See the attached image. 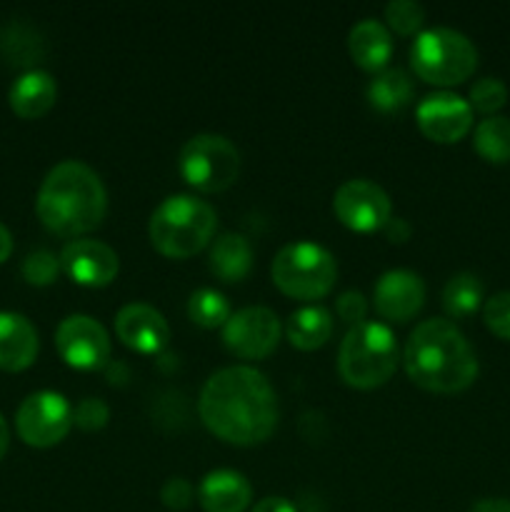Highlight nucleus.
Here are the masks:
<instances>
[{
    "mask_svg": "<svg viewBox=\"0 0 510 512\" xmlns=\"http://www.w3.org/2000/svg\"><path fill=\"white\" fill-rule=\"evenodd\" d=\"M410 65L423 80L435 85H455L470 78L478 65L473 40L448 25L423 30L410 45Z\"/></svg>",
    "mask_w": 510,
    "mask_h": 512,
    "instance_id": "nucleus-6",
    "label": "nucleus"
},
{
    "mask_svg": "<svg viewBox=\"0 0 510 512\" xmlns=\"http://www.w3.org/2000/svg\"><path fill=\"white\" fill-rule=\"evenodd\" d=\"M198 410L203 423L228 443H263L278 425V395L260 370L230 365L205 380Z\"/></svg>",
    "mask_w": 510,
    "mask_h": 512,
    "instance_id": "nucleus-1",
    "label": "nucleus"
},
{
    "mask_svg": "<svg viewBox=\"0 0 510 512\" xmlns=\"http://www.w3.org/2000/svg\"><path fill=\"white\" fill-rule=\"evenodd\" d=\"M333 210L348 228L368 233L390 220V198L373 180L353 178L335 190Z\"/></svg>",
    "mask_w": 510,
    "mask_h": 512,
    "instance_id": "nucleus-12",
    "label": "nucleus"
},
{
    "mask_svg": "<svg viewBox=\"0 0 510 512\" xmlns=\"http://www.w3.org/2000/svg\"><path fill=\"white\" fill-rule=\"evenodd\" d=\"M483 318L490 333H495L503 340H510V290L495 293L485 300Z\"/></svg>",
    "mask_w": 510,
    "mask_h": 512,
    "instance_id": "nucleus-29",
    "label": "nucleus"
},
{
    "mask_svg": "<svg viewBox=\"0 0 510 512\" xmlns=\"http://www.w3.org/2000/svg\"><path fill=\"white\" fill-rule=\"evenodd\" d=\"M55 345L65 363L80 370L100 368L110 358L108 330L98 320L83 313L60 320L58 330H55Z\"/></svg>",
    "mask_w": 510,
    "mask_h": 512,
    "instance_id": "nucleus-10",
    "label": "nucleus"
},
{
    "mask_svg": "<svg viewBox=\"0 0 510 512\" xmlns=\"http://www.w3.org/2000/svg\"><path fill=\"white\" fill-rule=\"evenodd\" d=\"M505 100H508V88H505L503 80L488 75V78H480L478 83H473L468 103L470 108L480 110V113H495V110L503 108Z\"/></svg>",
    "mask_w": 510,
    "mask_h": 512,
    "instance_id": "nucleus-27",
    "label": "nucleus"
},
{
    "mask_svg": "<svg viewBox=\"0 0 510 512\" xmlns=\"http://www.w3.org/2000/svg\"><path fill=\"white\" fill-rule=\"evenodd\" d=\"M415 118H418L420 130L430 140L455 143L473 125V108L463 95L440 90V93H430L420 100L415 108Z\"/></svg>",
    "mask_w": 510,
    "mask_h": 512,
    "instance_id": "nucleus-13",
    "label": "nucleus"
},
{
    "mask_svg": "<svg viewBox=\"0 0 510 512\" xmlns=\"http://www.w3.org/2000/svg\"><path fill=\"white\" fill-rule=\"evenodd\" d=\"M253 498L248 478L238 470H210L198 488V500L205 512H243Z\"/></svg>",
    "mask_w": 510,
    "mask_h": 512,
    "instance_id": "nucleus-17",
    "label": "nucleus"
},
{
    "mask_svg": "<svg viewBox=\"0 0 510 512\" xmlns=\"http://www.w3.org/2000/svg\"><path fill=\"white\" fill-rule=\"evenodd\" d=\"M385 18H388L390 28L398 33H413L425 18V8L418 0H390L385 5Z\"/></svg>",
    "mask_w": 510,
    "mask_h": 512,
    "instance_id": "nucleus-28",
    "label": "nucleus"
},
{
    "mask_svg": "<svg viewBox=\"0 0 510 512\" xmlns=\"http://www.w3.org/2000/svg\"><path fill=\"white\" fill-rule=\"evenodd\" d=\"M470 512H510V500H503V498L480 500V503L473 505V510Z\"/></svg>",
    "mask_w": 510,
    "mask_h": 512,
    "instance_id": "nucleus-36",
    "label": "nucleus"
},
{
    "mask_svg": "<svg viewBox=\"0 0 510 512\" xmlns=\"http://www.w3.org/2000/svg\"><path fill=\"white\" fill-rule=\"evenodd\" d=\"M405 370L410 380L433 393H458L478 375V358L460 328L445 318L415 325L405 343Z\"/></svg>",
    "mask_w": 510,
    "mask_h": 512,
    "instance_id": "nucleus-2",
    "label": "nucleus"
},
{
    "mask_svg": "<svg viewBox=\"0 0 510 512\" xmlns=\"http://www.w3.org/2000/svg\"><path fill=\"white\" fill-rule=\"evenodd\" d=\"M383 230L388 233V238L393 240V243H403V240H408L410 235V225L405 223L403 218H390L388 223L383 225Z\"/></svg>",
    "mask_w": 510,
    "mask_h": 512,
    "instance_id": "nucleus-35",
    "label": "nucleus"
},
{
    "mask_svg": "<svg viewBox=\"0 0 510 512\" xmlns=\"http://www.w3.org/2000/svg\"><path fill=\"white\" fill-rule=\"evenodd\" d=\"M240 153L225 135H193L180 150V173L198 190H223L238 178Z\"/></svg>",
    "mask_w": 510,
    "mask_h": 512,
    "instance_id": "nucleus-8",
    "label": "nucleus"
},
{
    "mask_svg": "<svg viewBox=\"0 0 510 512\" xmlns=\"http://www.w3.org/2000/svg\"><path fill=\"white\" fill-rule=\"evenodd\" d=\"M218 225L213 205L195 195H168L150 215L148 233L168 258H190L210 243Z\"/></svg>",
    "mask_w": 510,
    "mask_h": 512,
    "instance_id": "nucleus-4",
    "label": "nucleus"
},
{
    "mask_svg": "<svg viewBox=\"0 0 510 512\" xmlns=\"http://www.w3.org/2000/svg\"><path fill=\"white\" fill-rule=\"evenodd\" d=\"M483 303V283L473 273H458L445 283L443 308L453 318H468Z\"/></svg>",
    "mask_w": 510,
    "mask_h": 512,
    "instance_id": "nucleus-25",
    "label": "nucleus"
},
{
    "mask_svg": "<svg viewBox=\"0 0 510 512\" xmlns=\"http://www.w3.org/2000/svg\"><path fill=\"white\" fill-rule=\"evenodd\" d=\"M58 268L60 258H55V255L45 248L33 250V253L23 260V275L28 278V283L33 285L53 283L55 275H58Z\"/></svg>",
    "mask_w": 510,
    "mask_h": 512,
    "instance_id": "nucleus-30",
    "label": "nucleus"
},
{
    "mask_svg": "<svg viewBox=\"0 0 510 512\" xmlns=\"http://www.w3.org/2000/svg\"><path fill=\"white\" fill-rule=\"evenodd\" d=\"M253 265V245L243 233H223L210 248V270L225 283L243 280Z\"/></svg>",
    "mask_w": 510,
    "mask_h": 512,
    "instance_id": "nucleus-21",
    "label": "nucleus"
},
{
    "mask_svg": "<svg viewBox=\"0 0 510 512\" xmlns=\"http://www.w3.org/2000/svg\"><path fill=\"white\" fill-rule=\"evenodd\" d=\"M193 495L195 490L193 485H190V480L180 478V475L168 478L163 483V488H160V500H163L170 510H185L193 503Z\"/></svg>",
    "mask_w": 510,
    "mask_h": 512,
    "instance_id": "nucleus-32",
    "label": "nucleus"
},
{
    "mask_svg": "<svg viewBox=\"0 0 510 512\" xmlns=\"http://www.w3.org/2000/svg\"><path fill=\"white\" fill-rule=\"evenodd\" d=\"M40 220L58 235H80L93 230L108 208V193L90 165L63 160L48 170L38 190Z\"/></svg>",
    "mask_w": 510,
    "mask_h": 512,
    "instance_id": "nucleus-3",
    "label": "nucleus"
},
{
    "mask_svg": "<svg viewBox=\"0 0 510 512\" xmlns=\"http://www.w3.org/2000/svg\"><path fill=\"white\" fill-rule=\"evenodd\" d=\"M223 340L240 358H265L280 340L278 315L263 305H248L223 325Z\"/></svg>",
    "mask_w": 510,
    "mask_h": 512,
    "instance_id": "nucleus-11",
    "label": "nucleus"
},
{
    "mask_svg": "<svg viewBox=\"0 0 510 512\" xmlns=\"http://www.w3.org/2000/svg\"><path fill=\"white\" fill-rule=\"evenodd\" d=\"M58 95V85L48 70H28L20 75L13 85H10V108L20 115V118H40L48 113L50 105L55 103Z\"/></svg>",
    "mask_w": 510,
    "mask_h": 512,
    "instance_id": "nucleus-19",
    "label": "nucleus"
},
{
    "mask_svg": "<svg viewBox=\"0 0 510 512\" xmlns=\"http://www.w3.org/2000/svg\"><path fill=\"white\" fill-rule=\"evenodd\" d=\"M253 512H298V510H295V505L290 503L288 498H283V495H268V498L255 503Z\"/></svg>",
    "mask_w": 510,
    "mask_h": 512,
    "instance_id": "nucleus-34",
    "label": "nucleus"
},
{
    "mask_svg": "<svg viewBox=\"0 0 510 512\" xmlns=\"http://www.w3.org/2000/svg\"><path fill=\"white\" fill-rule=\"evenodd\" d=\"M188 315L203 328H218L230 318L228 298L215 288H198L188 300Z\"/></svg>",
    "mask_w": 510,
    "mask_h": 512,
    "instance_id": "nucleus-26",
    "label": "nucleus"
},
{
    "mask_svg": "<svg viewBox=\"0 0 510 512\" xmlns=\"http://www.w3.org/2000/svg\"><path fill=\"white\" fill-rule=\"evenodd\" d=\"M10 250H13V235H10V230L0 223V263L8 258Z\"/></svg>",
    "mask_w": 510,
    "mask_h": 512,
    "instance_id": "nucleus-37",
    "label": "nucleus"
},
{
    "mask_svg": "<svg viewBox=\"0 0 510 512\" xmlns=\"http://www.w3.org/2000/svg\"><path fill=\"white\" fill-rule=\"evenodd\" d=\"M288 340L300 350L320 348L333 333V318L320 305H305L288 318Z\"/></svg>",
    "mask_w": 510,
    "mask_h": 512,
    "instance_id": "nucleus-22",
    "label": "nucleus"
},
{
    "mask_svg": "<svg viewBox=\"0 0 510 512\" xmlns=\"http://www.w3.org/2000/svg\"><path fill=\"white\" fill-rule=\"evenodd\" d=\"M65 273L80 285H108L118 275V253L103 240L75 238L60 253Z\"/></svg>",
    "mask_w": 510,
    "mask_h": 512,
    "instance_id": "nucleus-14",
    "label": "nucleus"
},
{
    "mask_svg": "<svg viewBox=\"0 0 510 512\" xmlns=\"http://www.w3.org/2000/svg\"><path fill=\"white\" fill-rule=\"evenodd\" d=\"M423 300V278H420L418 273H413V270H388V273L380 275L378 283H375V308H378V313L388 320L405 323V320H410L420 308H423Z\"/></svg>",
    "mask_w": 510,
    "mask_h": 512,
    "instance_id": "nucleus-16",
    "label": "nucleus"
},
{
    "mask_svg": "<svg viewBox=\"0 0 510 512\" xmlns=\"http://www.w3.org/2000/svg\"><path fill=\"white\" fill-rule=\"evenodd\" d=\"M413 95V83L403 68H385L370 80L368 100L380 113H395L405 108Z\"/></svg>",
    "mask_w": 510,
    "mask_h": 512,
    "instance_id": "nucleus-23",
    "label": "nucleus"
},
{
    "mask_svg": "<svg viewBox=\"0 0 510 512\" xmlns=\"http://www.w3.org/2000/svg\"><path fill=\"white\" fill-rule=\"evenodd\" d=\"M8 443H10L8 423H5V418H3V415H0V460H3L5 450H8Z\"/></svg>",
    "mask_w": 510,
    "mask_h": 512,
    "instance_id": "nucleus-38",
    "label": "nucleus"
},
{
    "mask_svg": "<svg viewBox=\"0 0 510 512\" xmlns=\"http://www.w3.org/2000/svg\"><path fill=\"white\" fill-rule=\"evenodd\" d=\"M335 308H338L340 318L345 323H350V328H353V325L363 323L365 313H368V300H365V295L360 290H345V293H340Z\"/></svg>",
    "mask_w": 510,
    "mask_h": 512,
    "instance_id": "nucleus-33",
    "label": "nucleus"
},
{
    "mask_svg": "<svg viewBox=\"0 0 510 512\" xmlns=\"http://www.w3.org/2000/svg\"><path fill=\"white\" fill-rule=\"evenodd\" d=\"M475 150L490 163H508L510 160V118L488 115L480 120L473 138Z\"/></svg>",
    "mask_w": 510,
    "mask_h": 512,
    "instance_id": "nucleus-24",
    "label": "nucleus"
},
{
    "mask_svg": "<svg viewBox=\"0 0 510 512\" xmlns=\"http://www.w3.org/2000/svg\"><path fill=\"white\" fill-rule=\"evenodd\" d=\"M20 438L35 448L60 443L73 425V408L55 390H38L20 403L15 415Z\"/></svg>",
    "mask_w": 510,
    "mask_h": 512,
    "instance_id": "nucleus-9",
    "label": "nucleus"
},
{
    "mask_svg": "<svg viewBox=\"0 0 510 512\" xmlns=\"http://www.w3.org/2000/svg\"><path fill=\"white\" fill-rule=\"evenodd\" d=\"M348 48L355 63L365 70H380L390 60L393 40L388 28L375 18H363L350 28Z\"/></svg>",
    "mask_w": 510,
    "mask_h": 512,
    "instance_id": "nucleus-20",
    "label": "nucleus"
},
{
    "mask_svg": "<svg viewBox=\"0 0 510 512\" xmlns=\"http://www.w3.org/2000/svg\"><path fill=\"white\" fill-rule=\"evenodd\" d=\"M38 355V333L25 315L0 310V368L23 370Z\"/></svg>",
    "mask_w": 510,
    "mask_h": 512,
    "instance_id": "nucleus-18",
    "label": "nucleus"
},
{
    "mask_svg": "<svg viewBox=\"0 0 510 512\" xmlns=\"http://www.w3.org/2000/svg\"><path fill=\"white\" fill-rule=\"evenodd\" d=\"M273 283L285 295L300 300L323 298L338 278V265L330 250L310 240H295L278 250L273 260Z\"/></svg>",
    "mask_w": 510,
    "mask_h": 512,
    "instance_id": "nucleus-7",
    "label": "nucleus"
},
{
    "mask_svg": "<svg viewBox=\"0 0 510 512\" xmlns=\"http://www.w3.org/2000/svg\"><path fill=\"white\" fill-rule=\"evenodd\" d=\"M115 333L128 348L140 353H158L170 340L168 320L148 303L123 305L115 315Z\"/></svg>",
    "mask_w": 510,
    "mask_h": 512,
    "instance_id": "nucleus-15",
    "label": "nucleus"
},
{
    "mask_svg": "<svg viewBox=\"0 0 510 512\" xmlns=\"http://www.w3.org/2000/svg\"><path fill=\"white\" fill-rule=\"evenodd\" d=\"M110 410L100 398H83L73 410V423L85 430H98L108 423Z\"/></svg>",
    "mask_w": 510,
    "mask_h": 512,
    "instance_id": "nucleus-31",
    "label": "nucleus"
},
{
    "mask_svg": "<svg viewBox=\"0 0 510 512\" xmlns=\"http://www.w3.org/2000/svg\"><path fill=\"white\" fill-rule=\"evenodd\" d=\"M400 360L398 340L383 323L363 320L345 333L338 353V370L353 388H378L395 373Z\"/></svg>",
    "mask_w": 510,
    "mask_h": 512,
    "instance_id": "nucleus-5",
    "label": "nucleus"
}]
</instances>
